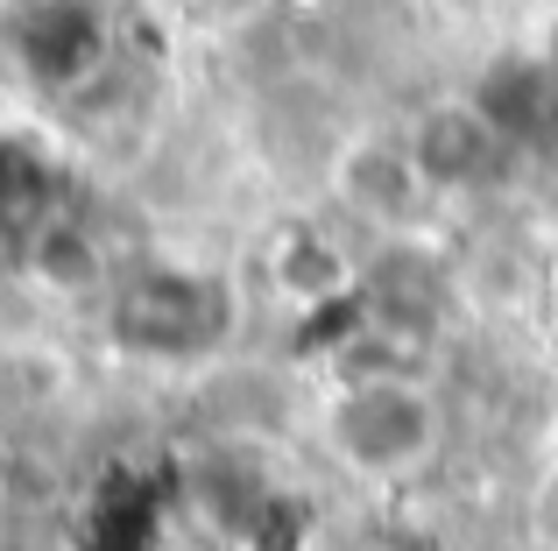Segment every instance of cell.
<instances>
[{
	"instance_id": "obj_1",
	"label": "cell",
	"mask_w": 558,
	"mask_h": 551,
	"mask_svg": "<svg viewBox=\"0 0 558 551\" xmlns=\"http://www.w3.org/2000/svg\"><path fill=\"white\" fill-rule=\"evenodd\" d=\"M318 431H326V453L354 481L396 488L438 460V445H446V403H438V389L424 375L375 368V375H347L332 389Z\"/></svg>"
},
{
	"instance_id": "obj_2",
	"label": "cell",
	"mask_w": 558,
	"mask_h": 551,
	"mask_svg": "<svg viewBox=\"0 0 558 551\" xmlns=\"http://www.w3.org/2000/svg\"><path fill=\"white\" fill-rule=\"evenodd\" d=\"M113 340L142 360H198L233 332V290L205 269H142L113 290Z\"/></svg>"
},
{
	"instance_id": "obj_3",
	"label": "cell",
	"mask_w": 558,
	"mask_h": 551,
	"mask_svg": "<svg viewBox=\"0 0 558 551\" xmlns=\"http://www.w3.org/2000/svg\"><path fill=\"white\" fill-rule=\"evenodd\" d=\"M403 149L417 163V177L432 184V198H466V192H495L517 163V142L488 121L466 93L424 99L403 121Z\"/></svg>"
},
{
	"instance_id": "obj_4",
	"label": "cell",
	"mask_w": 558,
	"mask_h": 551,
	"mask_svg": "<svg viewBox=\"0 0 558 551\" xmlns=\"http://www.w3.org/2000/svg\"><path fill=\"white\" fill-rule=\"evenodd\" d=\"M332 192H340V206L354 212V220L396 234V226H410L424 212L432 184L417 177L403 135H354L340 156H332Z\"/></svg>"
},
{
	"instance_id": "obj_5",
	"label": "cell",
	"mask_w": 558,
	"mask_h": 551,
	"mask_svg": "<svg viewBox=\"0 0 558 551\" xmlns=\"http://www.w3.org/2000/svg\"><path fill=\"white\" fill-rule=\"evenodd\" d=\"M361 297H368V318H375L381 332L417 340V332H432L438 318H446L452 283H446V269H438L424 248L396 241V248H381L375 262L361 269Z\"/></svg>"
},
{
	"instance_id": "obj_6",
	"label": "cell",
	"mask_w": 558,
	"mask_h": 551,
	"mask_svg": "<svg viewBox=\"0 0 558 551\" xmlns=\"http://www.w3.org/2000/svg\"><path fill=\"white\" fill-rule=\"evenodd\" d=\"M466 99H474V107L488 113V121H495V127H502V135L523 149V142L551 135V121H558V64L509 50V57H495V64L481 71Z\"/></svg>"
},
{
	"instance_id": "obj_7",
	"label": "cell",
	"mask_w": 558,
	"mask_h": 551,
	"mask_svg": "<svg viewBox=\"0 0 558 551\" xmlns=\"http://www.w3.org/2000/svg\"><path fill=\"white\" fill-rule=\"evenodd\" d=\"M276 276H283L290 297H332V290L347 283V262L318 234H290L283 248H276Z\"/></svg>"
},
{
	"instance_id": "obj_8",
	"label": "cell",
	"mask_w": 558,
	"mask_h": 551,
	"mask_svg": "<svg viewBox=\"0 0 558 551\" xmlns=\"http://www.w3.org/2000/svg\"><path fill=\"white\" fill-rule=\"evenodd\" d=\"M531 530H537L545 551H558V467L537 481V495H531Z\"/></svg>"
}]
</instances>
